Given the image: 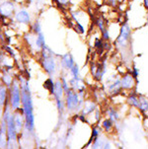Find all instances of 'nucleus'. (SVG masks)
I'll return each instance as SVG.
<instances>
[{"label":"nucleus","mask_w":148,"mask_h":149,"mask_svg":"<svg viewBox=\"0 0 148 149\" xmlns=\"http://www.w3.org/2000/svg\"><path fill=\"white\" fill-rule=\"evenodd\" d=\"M147 24H148V16H147Z\"/></svg>","instance_id":"obj_28"},{"label":"nucleus","mask_w":148,"mask_h":149,"mask_svg":"<svg viewBox=\"0 0 148 149\" xmlns=\"http://www.w3.org/2000/svg\"><path fill=\"white\" fill-rule=\"evenodd\" d=\"M137 75H138V71H137L136 68H134V69H133V74H132V76L137 77Z\"/></svg>","instance_id":"obj_25"},{"label":"nucleus","mask_w":148,"mask_h":149,"mask_svg":"<svg viewBox=\"0 0 148 149\" xmlns=\"http://www.w3.org/2000/svg\"><path fill=\"white\" fill-rule=\"evenodd\" d=\"M68 1H69V0H60V2H61V3H63V4L67 3Z\"/></svg>","instance_id":"obj_26"},{"label":"nucleus","mask_w":148,"mask_h":149,"mask_svg":"<svg viewBox=\"0 0 148 149\" xmlns=\"http://www.w3.org/2000/svg\"><path fill=\"white\" fill-rule=\"evenodd\" d=\"M5 98H6V91L4 88H1L0 89V104H3Z\"/></svg>","instance_id":"obj_19"},{"label":"nucleus","mask_w":148,"mask_h":149,"mask_svg":"<svg viewBox=\"0 0 148 149\" xmlns=\"http://www.w3.org/2000/svg\"><path fill=\"white\" fill-rule=\"evenodd\" d=\"M76 28H77L76 30H78L79 33H81V34H83V33H84V27L82 26V25L80 24L78 21H77V27Z\"/></svg>","instance_id":"obj_21"},{"label":"nucleus","mask_w":148,"mask_h":149,"mask_svg":"<svg viewBox=\"0 0 148 149\" xmlns=\"http://www.w3.org/2000/svg\"><path fill=\"white\" fill-rule=\"evenodd\" d=\"M112 127H113V123H112L111 118H110V120H104V123H103V127H104L107 131H109L110 130H111Z\"/></svg>","instance_id":"obj_17"},{"label":"nucleus","mask_w":148,"mask_h":149,"mask_svg":"<svg viewBox=\"0 0 148 149\" xmlns=\"http://www.w3.org/2000/svg\"><path fill=\"white\" fill-rule=\"evenodd\" d=\"M108 113H109L110 118H111L112 120H119V113H117L116 111L114 110V109H110V110L108 111Z\"/></svg>","instance_id":"obj_14"},{"label":"nucleus","mask_w":148,"mask_h":149,"mask_svg":"<svg viewBox=\"0 0 148 149\" xmlns=\"http://www.w3.org/2000/svg\"><path fill=\"white\" fill-rule=\"evenodd\" d=\"M22 102L24 106V112L26 116V127L27 130L32 131L34 130V116H33V104L31 99V93L28 87V83H26L22 92Z\"/></svg>","instance_id":"obj_1"},{"label":"nucleus","mask_w":148,"mask_h":149,"mask_svg":"<svg viewBox=\"0 0 148 149\" xmlns=\"http://www.w3.org/2000/svg\"><path fill=\"white\" fill-rule=\"evenodd\" d=\"M137 108L141 111H146L148 109V100L144 97L138 98V104H137Z\"/></svg>","instance_id":"obj_10"},{"label":"nucleus","mask_w":148,"mask_h":149,"mask_svg":"<svg viewBox=\"0 0 148 149\" xmlns=\"http://www.w3.org/2000/svg\"><path fill=\"white\" fill-rule=\"evenodd\" d=\"M96 22H97V26L100 29L101 33H104L105 31H107L106 24H105V20H104V18H103V17H99V18L97 19Z\"/></svg>","instance_id":"obj_12"},{"label":"nucleus","mask_w":148,"mask_h":149,"mask_svg":"<svg viewBox=\"0 0 148 149\" xmlns=\"http://www.w3.org/2000/svg\"><path fill=\"white\" fill-rule=\"evenodd\" d=\"M98 134H99V131H98L97 128H94V130H93V133H92V140H94L98 136Z\"/></svg>","instance_id":"obj_23"},{"label":"nucleus","mask_w":148,"mask_h":149,"mask_svg":"<svg viewBox=\"0 0 148 149\" xmlns=\"http://www.w3.org/2000/svg\"><path fill=\"white\" fill-rule=\"evenodd\" d=\"M120 85H122V88H124V89H130V88H132L134 85L133 77L129 74L125 75V76L122 77V79L120 80Z\"/></svg>","instance_id":"obj_7"},{"label":"nucleus","mask_w":148,"mask_h":149,"mask_svg":"<svg viewBox=\"0 0 148 149\" xmlns=\"http://www.w3.org/2000/svg\"><path fill=\"white\" fill-rule=\"evenodd\" d=\"M129 103L131 106H134V107H137V104H138V98L136 97L135 95L130 96L129 98Z\"/></svg>","instance_id":"obj_16"},{"label":"nucleus","mask_w":148,"mask_h":149,"mask_svg":"<svg viewBox=\"0 0 148 149\" xmlns=\"http://www.w3.org/2000/svg\"><path fill=\"white\" fill-rule=\"evenodd\" d=\"M16 20L22 24H29L30 23V15L26 10H21L16 15Z\"/></svg>","instance_id":"obj_9"},{"label":"nucleus","mask_w":148,"mask_h":149,"mask_svg":"<svg viewBox=\"0 0 148 149\" xmlns=\"http://www.w3.org/2000/svg\"><path fill=\"white\" fill-rule=\"evenodd\" d=\"M36 45L40 49H44L46 47V41H44V34L41 32L38 34V38H37V42H36Z\"/></svg>","instance_id":"obj_11"},{"label":"nucleus","mask_w":148,"mask_h":149,"mask_svg":"<svg viewBox=\"0 0 148 149\" xmlns=\"http://www.w3.org/2000/svg\"><path fill=\"white\" fill-rule=\"evenodd\" d=\"M14 120H15V125H16L17 130H20L22 128V120H21V118H20L19 115H17L16 117L14 118Z\"/></svg>","instance_id":"obj_18"},{"label":"nucleus","mask_w":148,"mask_h":149,"mask_svg":"<svg viewBox=\"0 0 148 149\" xmlns=\"http://www.w3.org/2000/svg\"><path fill=\"white\" fill-rule=\"evenodd\" d=\"M44 49V58H42V66H44V70L49 73V75L54 74L56 72V62L54 59L52 58V52L47 47V52H46V49Z\"/></svg>","instance_id":"obj_2"},{"label":"nucleus","mask_w":148,"mask_h":149,"mask_svg":"<svg viewBox=\"0 0 148 149\" xmlns=\"http://www.w3.org/2000/svg\"><path fill=\"white\" fill-rule=\"evenodd\" d=\"M8 123V135L10 141L16 140V125H15L14 117H10V118L7 120Z\"/></svg>","instance_id":"obj_6"},{"label":"nucleus","mask_w":148,"mask_h":149,"mask_svg":"<svg viewBox=\"0 0 148 149\" xmlns=\"http://www.w3.org/2000/svg\"><path fill=\"white\" fill-rule=\"evenodd\" d=\"M94 107H95L94 104H90L89 107L85 108V110H84V113H85V115H86V113H90V112H92V111L94 110Z\"/></svg>","instance_id":"obj_20"},{"label":"nucleus","mask_w":148,"mask_h":149,"mask_svg":"<svg viewBox=\"0 0 148 149\" xmlns=\"http://www.w3.org/2000/svg\"><path fill=\"white\" fill-rule=\"evenodd\" d=\"M62 65L67 68V69H71L72 67L74 66V60H73V57H72V55L70 54H66L64 55H62Z\"/></svg>","instance_id":"obj_8"},{"label":"nucleus","mask_w":148,"mask_h":149,"mask_svg":"<svg viewBox=\"0 0 148 149\" xmlns=\"http://www.w3.org/2000/svg\"><path fill=\"white\" fill-rule=\"evenodd\" d=\"M102 36H103V39L104 40H109L110 39V34H109V31H105L104 33H102Z\"/></svg>","instance_id":"obj_22"},{"label":"nucleus","mask_w":148,"mask_h":149,"mask_svg":"<svg viewBox=\"0 0 148 149\" xmlns=\"http://www.w3.org/2000/svg\"><path fill=\"white\" fill-rule=\"evenodd\" d=\"M130 34H131L130 27L129 26V24L124 23V24L122 26V28H120V36L117 39V42H116L117 45L120 47H126L129 42V40H130Z\"/></svg>","instance_id":"obj_3"},{"label":"nucleus","mask_w":148,"mask_h":149,"mask_svg":"<svg viewBox=\"0 0 148 149\" xmlns=\"http://www.w3.org/2000/svg\"><path fill=\"white\" fill-rule=\"evenodd\" d=\"M117 0H108V2H109L112 6H115V5L117 4Z\"/></svg>","instance_id":"obj_24"},{"label":"nucleus","mask_w":148,"mask_h":149,"mask_svg":"<svg viewBox=\"0 0 148 149\" xmlns=\"http://www.w3.org/2000/svg\"><path fill=\"white\" fill-rule=\"evenodd\" d=\"M44 88H47V90H49L51 93H54V82L51 81V79H49V80H47L46 82H44Z\"/></svg>","instance_id":"obj_15"},{"label":"nucleus","mask_w":148,"mask_h":149,"mask_svg":"<svg viewBox=\"0 0 148 149\" xmlns=\"http://www.w3.org/2000/svg\"><path fill=\"white\" fill-rule=\"evenodd\" d=\"M79 105V98L76 93H73L72 91H66V106L69 111L76 110Z\"/></svg>","instance_id":"obj_4"},{"label":"nucleus","mask_w":148,"mask_h":149,"mask_svg":"<svg viewBox=\"0 0 148 149\" xmlns=\"http://www.w3.org/2000/svg\"><path fill=\"white\" fill-rule=\"evenodd\" d=\"M71 71L72 75H73V78L74 79H77V80H80V74H79V68L77 66L76 64H74V66L70 69Z\"/></svg>","instance_id":"obj_13"},{"label":"nucleus","mask_w":148,"mask_h":149,"mask_svg":"<svg viewBox=\"0 0 148 149\" xmlns=\"http://www.w3.org/2000/svg\"><path fill=\"white\" fill-rule=\"evenodd\" d=\"M21 103V98H20V90L19 87L16 83H14L13 87H12L11 92V104L13 109H18Z\"/></svg>","instance_id":"obj_5"},{"label":"nucleus","mask_w":148,"mask_h":149,"mask_svg":"<svg viewBox=\"0 0 148 149\" xmlns=\"http://www.w3.org/2000/svg\"><path fill=\"white\" fill-rule=\"evenodd\" d=\"M144 3H145V6H146V8L148 9V0H144Z\"/></svg>","instance_id":"obj_27"}]
</instances>
